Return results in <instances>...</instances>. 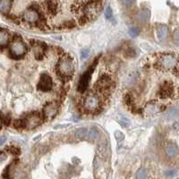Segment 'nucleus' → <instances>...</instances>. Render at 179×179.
Listing matches in <instances>:
<instances>
[{"instance_id":"obj_24","label":"nucleus","mask_w":179,"mask_h":179,"mask_svg":"<svg viewBox=\"0 0 179 179\" xmlns=\"http://www.w3.org/2000/svg\"><path fill=\"white\" fill-rule=\"evenodd\" d=\"M173 39H174V41L176 43L179 44V29L176 30L174 34H173Z\"/></svg>"},{"instance_id":"obj_7","label":"nucleus","mask_w":179,"mask_h":179,"mask_svg":"<svg viewBox=\"0 0 179 179\" xmlns=\"http://www.w3.org/2000/svg\"><path fill=\"white\" fill-rule=\"evenodd\" d=\"M96 64H97V63H96ZM96 64H94V65H92V67H90L89 70L86 71L85 73L82 74V76L81 77L80 82H79L78 88H77L78 92H84L86 90H87V87H88L89 83H90V81H91L92 73V71L94 70V67H95Z\"/></svg>"},{"instance_id":"obj_29","label":"nucleus","mask_w":179,"mask_h":179,"mask_svg":"<svg viewBox=\"0 0 179 179\" xmlns=\"http://www.w3.org/2000/svg\"><path fill=\"white\" fill-rule=\"evenodd\" d=\"M5 140H6V137H5V136H2V137H1V142H0V144H1V145H3V144H4V143H5Z\"/></svg>"},{"instance_id":"obj_11","label":"nucleus","mask_w":179,"mask_h":179,"mask_svg":"<svg viewBox=\"0 0 179 179\" xmlns=\"http://www.w3.org/2000/svg\"><path fill=\"white\" fill-rule=\"evenodd\" d=\"M41 119H42V117L40 116V115L37 113V112H33V113L30 114L28 117L25 119L26 127L33 128V127L38 126L39 125L41 124Z\"/></svg>"},{"instance_id":"obj_19","label":"nucleus","mask_w":179,"mask_h":179,"mask_svg":"<svg viewBox=\"0 0 179 179\" xmlns=\"http://www.w3.org/2000/svg\"><path fill=\"white\" fill-rule=\"evenodd\" d=\"M136 178L137 179H146L147 178V172L145 169H139L137 174H136Z\"/></svg>"},{"instance_id":"obj_28","label":"nucleus","mask_w":179,"mask_h":179,"mask_svg":"<svg viewBox=\"0 0 179 179\" xmlns=\"http://www.w3.org/2000/svg\"><path fill=\"white\" fill-rule=\"evenodd\" d=\"M121 123L124 125H127L129 124V120H127L125 117H124V116H122L121 118Z\"/></svg>"},{"instance_id":"obj_6","label":"nucleus","mask_w":179,"mask_h":179,"mask_svg":"<svg viewBox=\"0 0 179 179\" xmlns=\"http://www.w3.org/2000/svg\"><path fill=\"white\" fill-rule=\"evenodd\" d=\"M112 85H113V82L111 78L107 75H103L98 80V82L96 83V90L100 92H101L102 93H105L107 95V92L111 90Z\"/></svg>"},{"instance_id":"obj_10","label":"nucleus","mask_w":179,"mask_h":179,"mask_svg":"<svg viewBox=\"0 0 179 179\" xmlns=\"http://www.w3.org/2000/svg\"><path fill=\"white\" fill-rule=\"evenodd\" d=\"M57 113V105L52 102L43 107V116L46 119H52Z\"/></svg>"},{"instance_id":"obj_27","label":"nucleus","mask_w":179,"mask_h":179,"mask_svg":"<svg viewBox=\"0 0 179 179\" xmlns=\"http://www.w3.org/2000/svg\"><path fill=\"white\" fill-rule=\"evenodd\" d=\"M10 122V116L9 115H3V119H2V124L3 125H8Z\"/></svg>"},{"instance_id":"obj_21","label":"nucleus","mask_w":179,"mask_h":179,"mask_svg":"<svg viewBox=\"0 0 179 179\" xmlns=\"http://www.w3.org/2000/svg\"><path fill=\"white\" fill-rule=\"evenodd\" d=\"M105 16L107 19H111L113 17V12H112V9L110 7H107L106 9V12H105Z\"/></svg>"},{"instance_id":"obj_15","label":"nucleus","mask_w":179,"mask_h":179,"mask_svg":"<svg viewBox=\"0 0 179 179\" xmlns=\"http://www.w3.org/2000/svg\"><path fill=\"white\" fill-rule=\"evenodd\" d=\"M166 152H167V155L168 157L174 158L175 156H177V154L178 153V150L177 148V146L173 145V144H170L167 147L166 149Z\"/></svg>"},{"instance_id":"obj_8","label":"nucleus","mask_w":179,"mask_h":179,"mask_svg":"<svg viewBox=\"0 0 179 179\" xmlns=\"http://www.w3.org/2000/svg\"><path fill=\"white\" fill-rule=\"evenodd\" d=\"M26 52V46L21 40H14L10 46V53L14 57H21Z\"/></svg>"},{"instance_id":"obj_13","label":"nucleus","mask_w":179,"mask_h":179,"mask_svg":"<svg viewBox=\"0 0 179 179\" xmlns=\"http://www.w3.org/2000/svg\"><path fill=\"white\" fill-rule=\"evenodd\" d=\"M167 34H168V29H167V26L161 25V26H159V27L158 28L157 36L159 40H165V39L167 37Z\"/></svg>"},{"instance_id":"obj_22","label":"nucleus","mask_w":179,"mask_h":179,"mask_svg":"<svg viewBox=\"0 0 179 179\" xmlns=\"http://www.w3.org/2000/svg\"><path fill=\"white\" fill-rule=\"evenodd\" d=\"M138 33H139V30L137 28L132 27V28L129 29V34L132 36V37H135Z\"/></svg>"},{"instance_id":"obj_2","label":"nucleus","mask_w":179,"mask_h":179,"mask_svg":"<svg viewBox=\"0 0 179 179\" xmlns=\"http://www.w3.org/2000/svg\"><path fill=\"white\" fill-rule=\"evenodd\" d=\"M153 66L158 71L166 73L177 71L179 73V57L175 53L158 54L153 62Z\"/></svg>"},{"instance_id":"obj_30","label":"nucleus","mask_w":179,"mask_h":179,"mask_svg":"<svg viewBox=\"0 0 179 179\" xmlns=\"http://www.w3.org/2000/svg\"><path fill=\"white\" fill-rule=\"evenodd\" d=\"M176 174V171H167V176H173V175H175Z\"/></svg>"},{"instance_id":"obj_25","label":"nucleus","mask_w":179,"mask_h":179,"mask_svg":"<svg viewBox=\"0 0 179 179\" xmlns=\"http://www.w3.org/2000/svg\"><path fill=\"white\" fill-rule=\"evenodd\" d=\"M122 3L125 7H131L132 5H134L135 3V0H122Z\"/></svg>"},{"instance_id":"obj_5","label":"nucleus","mask_w":179,"mask_h":179,"mask_svg":"<svg viewBox=\"0 0 179 179\" xmlns=\"http://www.w3.org/2000/svg\"><path fill=\"white\" fill-rule=\"evenodd\" d=\"M175 96V86L173 82L165 81L162 83H160L158 88V97L161 100L172 99Z\"/></svg>"},{"instance_id":"obj_16","label":"nucleus","mask_w":179,"mask_h":179,"mask_svg":"<svg viewBox=\"0 0 179 179\" xmlns=\"http://www.w3.org/2000/svg\"><path fill=\"white\" fill-rule=\"evenodd\" d=\"M99 134H100V133H99V131H98L97 129L92 128L88 131V134H87L86 138H87L89 141H94V140H96V139L98 138Z\"/></svg>"},{"instance_id":"obj_4","label":"nucleus","mask_w":179,"mask_h":179,"mask_svg":"<svg viewBox=\"0 0 179 179\" xmlns=\"http://www.w3.org/2000/svg\"><path fill=\"white\" fill-rule=\"evenodd\" d=\"M82 107L88 113H93L100 108V98L99 93L90 92L82 100Z\"/></svg>"},{"instance_id":"obj_17","label":"nucleus","mask_w":179,"mask_h":179,"mask_svg":"<svg viewBox=\"0 0 179 179\" xmlns=\"http://www.w3.org/2000/svg\"><path fill=\"white\" fill-rule=\"evenodd\" d=\"M150 10H148V9H143L142 10L139 14H138V18L141 20V21H148L149 19H150Z\"/></svg>"},{"instance_id":"obj_18","label":"nucleus","mask_w":179,"mask_h":179,"mask_svg":"<svg viewBox=\"0 0 179 179\" xmlns=\"http://www.w3.org/2000/svg\"><path fill=\"white\" fill-rule=\"evenodd\" d=\"M88 134V130L86 128H79L75 131V136L79 138V139H82V138H84L87 136Z\"/></svg>"},{"instance_id":"obj_14","label":"nucleus","mask_w":179,"mask_h":179,"mask_svg":"<svg viewBox=\"0 0 179 179\" xmlns=\"http://www.w3.org/2000/svg\"><path fill=\"white\" fill-rule=\"evenodd\" d=\"M9 33L7 32V31L2 29L1 32H0V45L2 48H4L6 45L8 44L9 42Z\"/></svg>"},{"instance_id":"obj_23","label":"nucleus","mask_w":179,"mask_h":179,"mask_svg":"<svg viewBox=\"0 0 179 179\" xmlns=\"http://www.w3.org/2000/svg\"><path fill=\"white\" fill-rule=\"evenodd\" d=\"M8 150H9V151H10L13 155H19V154H20V150H19L17 147H10Z\"/></svg>"},{"instance_id":"obj_3","label":"nucleus","mask_w":179,"mask_h":179,"mask_svg":"<svg viewBox=\"0 0 179 179\" xmlns=\"http://www.w3.org/2000/svg\"><path fill=\"white\" fill-rule=\"evenodd\" d=\"M57 70L60 77L66 79L71 78L74 71V65L72 57L68 55H64L60 57L57 64Z\"/></svg>"},{"instance_id":"obj_20","label":"nucleus","mask_w":179,"mask_h":179,"mask_svg":"<svg viewBox=\"0 0 179 179\" xmlns=\"http://www.w3.org/2000/svg\"><path fill=\"white\" fill-rule=\"evenodd\" d=\"M90 54H91V50L89 49H82L81 51V57H82V59L87 58L90 56Z\"/></svg>"},{"instance_id":"obj_9","label":"nucleus","mask_w":179,"mask_h":179,"mask_svg":"<svg viewBox=\"0 0 179 179\" xmlns=\"http://www.w3.org/2000/svg\"><path fill=\"white\" fill-rule=\"evenodd\" d=\"M52 87H53V82L49 75H48V74L41 75L39 83L37 84L38 91H40L43 92H49L52 90Z\"/></svg>"},{"instance_id":"obj_26","label":"nucleus","mask_w":179,"mask_h":179,"mask_svg":"<svg viewBox=\"0 0 179 179\" xmlns=\"http://www.w3.org/2000/svg\"><path fill=\"white\" fill-rule=\"evenodd\" d=\"M115 137L116 138L117 141H121L122 139H124V134H123V133L117 131V132H115Z\"/></svg>"},{"instance_id":"obj_12","label":"nucleus","mask_w":179,"mask_h":179,"mask_svg":"<svg viewBox=\"0 0 179 179\" xmlns=\"http://www.w3.org/2000/svg\"><path fill=\"white\" fill-rule=\"evenodd\" d=\"M13 7V0H1L0 11L3 14H7Z\"/></svg>"},{"instance_id":"obj_1","label":"nucleus","mask_w":179,"mask_h":179,"mask_svg":"<svg viewBox=\"0 0 179 179\" xmlns=\"http://www.w3.org/2000/svg\"><path fill=\"white\" fill-rule=\"evenodd\" d=\"M101 7L102 0H29L23 10L38 11L41 17L40 25L73 28L94 19Z\"/></svg>"}]
</instances>
